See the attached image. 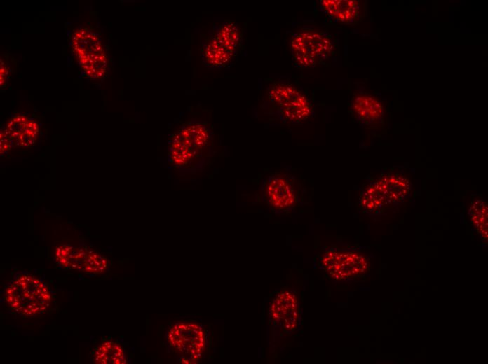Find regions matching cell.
I'll list each match as a JSON object with an SVG mask.
<instances>
[{
  "instance_id": "obj_4",
  "label": "cell",
  "mask_w": 488,
  "mask_h": 364,
  "mask_svg": "<svg viewBox=\"0 0 488 364\" xmlns=\"http://www.w3.org/2000/svg\"><path fill=\"white\" fill-rule=\"evenodd\" d=\"M73 52L85 74L93 78L106 74L107 57L96 35L86 28L74 32L72 39Z\"/></svg>"
},
{
  "instance_id": "obj_8",
  "label": "cell",
  "mask_w": 488,
  "mask_h": 364,
  "mask_svg": "<svg viewBox=\"0 0 488 364\" xmlns=\"http://www.w3.org/2000/svg\"><path fill=\"white\" fill-rule=\"evenodd\" d=\"M269 317L273 323L281 326L286 333L297 329L300 320V308L297 295L283 290L276 293L269 307Z\"/></svg>"
},
{
  "instance_id": "obj_5",
  "label": "cell",
  "mask_w": 488,
  "mask_h": 364,
  "mask_svg": "<svg viewBox=\"0 0 488 364\" xmlns=\"http://www.w3.org/2000/svg\"><path fill=\"white\" fill-rule=\"evenodd\" d=\"M168 340L173 350L192 363H196L203 354L206 337L202 327L194 322H180L172 326Z\"/></svg>"
},
{
  "instance_id": "obj_18",
  "label": "cell",
  "mask_w": 488,
  "mask_h": 364,
  "mask_svg": "<svg viewBox=\"0 0 488 364\" xmlns=\"http://www.w3.org/2000/svg\"><path fill=\"white\" fill-rule=\"evenodd\" d=\"M472 220L479 232L487 237V206L484 200H477L470 207Z\"/></svg>"
},
{
  "instance_id": "obj_17",
  "label": "cell",
  "mask_w": 488,
  "mask_h": 364,
  "mask_svg": "<svg viewBox=\"0 0 488 364\" xmlns=\"http://www.w3.org/2000/svg\"><path fill=\"white\" fill-rule=\"evenodd\" d=\"M95 362L102 364H125L126 358L123 347L118 343L107 341L102 343L95 354Z\"/></svg>"
},
{
  "instance_id": "obj_20",
  "label": "cell",
  "mask_w": 488,
  "mask_h": 364,
  "mask_svg": "<svg viewBox=\"0 0 488 364\" xmlns=\"http://www.w3.org/2000/svg\"><path fill=\"white\" fill-rule=\"evenodd\" d=\"M8 75V70L5 64L1 60V71H0V83L1 86L4 85L6 76Z\"/></svg>"
},
{
  "instance_id": "obj_15",
  "label": "cell",
  "mask_w": 488,
  "mask_h": 364,
  "mask_svg": "<svg viewBox=\"0 0 488 364\" xmlns=\"http://www.w3.org/2000/svg\"><path fill=\"white\" fill-rule=\"evenodd\" d=\"M213 35L216 40L229 52L236 55L240 44V32L236 23L225 21L213 26Z\"/></svg>"
},
{
  "instance_id": "obj_2",
  "label": "cell",
  "mask_w": 488,
  "mask_h": 364,
  "mask_svg": "<svg viewBox=\"0 0 488 364\" xmlns=\"http://www.w3.org/2000/svg\"><path fill=\"white\" fill-rule=\"evenodd\" d=\"M268 97L282 121L298 123L309 117L312 105L298 88L285 83H276L268 89Z\"/></svg>"
},
{
  "instance_id": "obj_19",
  "label": "cell",
  "mask_w": 488,
  "mask_h": 364,
  "mask_svg": "<svg viewBox=\"0 0 488 364\" xmlns=\"http://www.w3.org/2000/svg\"><path fill=\"white\" fill-rule=\"evenodd\" d=\"M0 139L1 153H4L7 152L11 148V145L12 144V142L6 134V132H4V130L3 132H1Z\"/></svg>"
},
{
  "instance_id": "obj_11",
  "label": "cell",
  "mask_w": 488,
  "mask_h": 364,
  "mask_svg": "<svg viewBox=\"0 0 488 364\" xmlns=\"http://www.w3.org/2000/svg\"><path fill=\"white\" fill-rule=\"evenodd\" d=\"M39 130L36 122L27 116L18 115L13 117L8 122L4 132L13 144L28 147L36 141Z\"/></svg>"
},
{
  "instance_id": "obj_16",
  "label": "cell",
  "mask_w": 488,
  "mask_h": 364,
  "mask_svg": "<svg viewBox=\"0 0 488 364\" xmlns=\"http://www.w3.org/2000/svg\"><path fill=\"white\" fill-rule=\"evenodd\" d=\"M360 203L362 208L367 212L379 211L388 204L387 200L377 181L370 182L362 190Z\"/></svg>"
},
{
  "instance_id": "obj_10",
  "label": "cell",
  "mask_w": 488,
  "mask_h": 364,
  "mask_svg": "<svg viewBox=\"0 0 488 364\" xmlns=\"http://www.w3.org/2000/svg\"><path fill=\"white\" fill-rule=\"evenodd\" d=\"M200 53L203 64L210 70H219L228 66L234 55L226 50L208 31L201 41Z\"/></svg>"
},
{
  "instance_id": "obj_13",
  "label": "cell",
  "mask_w": 488,
  "mask_h": 364,
  "mask_svg": "<svg viewBox=\"0 0 488 364\" xmlns=\"http://www.w3.org/2000/svg\"><path fill=\"white\" fill-rule=\"evenodd\" d=\"M351 110L356 118L366 125L379 122L384 114L381 103L376 97L366 94H358L353 98Z\"/></svg>"
},
{
  "instance_id": "obj_1",
  "label": "cell",
  "mask_w": 488,
  "mask_h": 364,
  "mask_svg": "<svg viewBox=\"0 0 488 364\" xmlns=\"http://www.w3.org/2000/svg\"><path fill=\"white\" fill-rule=\"evenodd\" d=\"M4 298L12 309L29 316L45 312L50 307L53 298L41 280L22 273L7 286Z\"/></svg>"
},
{
  "instance_id": "obj_9",
  "label": "cell",
  "mask_w": 488,
  "mask_h": 364,
  "mask_svg": "<svg viewBox=\"0 0 488 364\" xmlns=\"http://www.w3.org/2000/svg\"><path fill=\"white\" fill-rule=\"evenodd\" d=\"M262 191L266 202L276 211H287L297 204V193L293 184L283 176L273 174L268 176L262 183Z\"/></svg>"
},
{
  "instance_id": "obj_3",
  "label": "cell",
  "mask_w": 488,
  "mask_h": 364,
  "mask_svg": "<svg viewBox=\"0 0 488 364\" xmlns=\"http://www.w3.org/2000/svg\"><path fill=\"white\" fill-rule=\"evenodd\" d=\"M333 44L325 34L315 31H301L293 34L290 42L294 64L311 68L327 59L332 52Z\"/></svg>"
},
{
  "instance_id": "obj_7",
  "label": "cell",
  "mask_w": 488,
  "mask_h": 364,
  "mask_svg": "<svg viewBox=\"0 0 488 364\" xmlns=\"http://www.w3.org/2000/svg\"><path fill=\"white\" fill-rule=\"evenodd\" d=\"M323 269L333 279H346L362 274L367 267L366 258L350 251L330 249L320 259Z\"/></svg>"
},
{
  "instance_id": "obj_6",
  "label": "cell",
  "mask_w": 488,
  "mask_h": 364,
  "mask_svg": "<svg viewBox=\"0 0 488 364\" xmlns=\"http://www.w3.org/2000/svg\"><path fill=\"white\" fill-rule=\"evenodd\" d=\"M55 255L61 266L87 274H102L109 265L108 260L95 251L67 244L57 246Z\"/></svg>"
},
{
  "instance_id": "obj_12",
  "label": "cell",
  "mask_w": 488,
  "mask_h": 364,
  "mask_svg": "<svg viewBox=\"0 0 488 364\" xmlns=\"http://www.w3.org/2000/svg\"><path fill=\"white\" fill-rule=\"evenodd\" d=\"M320 8L331 20L344 24H351L359 19L360 4L354 0H323Z\"/></svg>"
},
{
  "instance_id": "obj_14",
  "label": "cell",
  "mask_w": 488,
  "mask_h": 364,
  "mask_svg": "<svg viewBox=\"0 0 488 364\" xmlns=\"http://www.w3.org/2000/svg\"><path fill=\"white\" fill-rule=\"evenodd\" d=\"M388 204L398 203L409 194L411 183L408 178L400 174H386L376 180Z\"/></svg>"
}]
</instances>
